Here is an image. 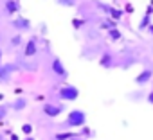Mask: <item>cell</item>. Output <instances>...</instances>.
Listing matches in <instances>:
<instances>
[{"label":"cell","instance_id":"cell-2","mask_svg":"<svg viewBox=\"0 0 153 140\" xmlns=\"http://www.w3.org/2000/svg\"><path fill=\"white\" fill-rule=\"evenodd\" d=\"M79 95H81L79 94V88L74 86V85H70V83L63 85L59 88V92H58V97H59L61 102H74V101L79 99Z\"/></svg>","mask_w":153,"mask_h":140},{"label":"cell","instance_id":"cell-7","mask_svg":"<svg viewBox=\"0 0 153 140\" xmlns=\"http://www.w3.org/2000/svg\"><path fill=\"white\" fill-rule=\"evenodd\" d=\"M38 52H40L38 36H31V38L25 41V45H24V57H34Z\"/></svg>","mask_w":153,"mask_h":140},{"label":"cell","instance_id":"cell-17","mask_svg":"<svg viewBox=\"0 0 153 140\" xmlns=\"http://www.w3.org/2000/svg\"><path fill=\"white\" fill-rule=\"evenodd\" d=\"M22 43H24V36H22V32H16V34L9 40V45H11V47H20Z\"/></svg>","mask_w":153,"mask_h":140},{"label":"cell","instance_id":"cell-20","mask_svg":"<svg viewBox=\"0 0 153 140\" xmlns=\"http://www.w3.org/2000/svg\"><path fill=\"white\" fill-rule=\"evenodd\" d=\"M85 24H87V20H85V18H74V20H72V27H74L76 31H79Z\"/></svg>","mask_w":153,"mask_h":140},{"label":"cell","instance_id":"cell-29","mask_svg":"<svg viewBox=\"0 0 153 140\" xmlns=\"http://www.w3.org/2000/svg\"><path fill=\"white\" fill-rule=\"evenodd\" d=\"M2 99H4V94H0V101H2Z\"/></svg>","mask_w":153,"mask_h":140},{"label":"cell","instance_id":"cell-6","mask_svg":"<svg viewBox=\"0 0 153 140\" xmlns=\"http://www.w3.org/2000/svg\"><path fill=\"white\" fill-rule=\"evenodd\" d=\"M149 81H153V68H149V66L142 68L140 72L135 76V79H133V83H135L137 86H146Z\"/></svg>","mask_w":153,"mask_h":140},{"label":"cell","instance_id":"cell-3","mask_svg":"<svg viewBox=\"0 0 153 140\" xmlns=\"http://www.w3.org/2000/svg\"><path fill=\"white\" fill-rule=\"evenodd\" d=\"M63 111H65V104H63V102H59V104L45 102V104L42 106V113H43L45 117H49V119H56V117H59Z\"/></svg>","mask_w":153,"mask_h":140},{"label":"cell","instance_id":"cell-22","mask_svg":"<svg viewBox=\"0 0 153 140\" xmlns=\"http://www.w3.org/2000/svg\"><path fill=\"white\" fill-rule=\"evenodd\" d=\"M146 101H148V102H149V104L153 106V90H151V92H149V94L146 95Z\"/></svg>","mask_w":153,"mask_h":140},{"label":"cell","instance_id":"cell-21","mask_svg":"<svg viewBox=\"0 0 153 140\" xmlns=\"http://www.w3.org/2000/svg\"><path fill=\"white\" fill-rule=\"evenodd\" d=\"M22 133H24L25 136H29V135L33 133V126H31V124H27V122H25V124H22Z\"/></svg>","mask_w":153,"mask_h":140},{"label":"cell","instance_id":"cell-13","mask_svg":"<svg viewBox=\"0 0 153 140\" xmlns=\"http://www.w3.org/2000/svg\"><path fill=\"white\" fill-rule=\"evenodd\" d=\"M76 135H79V133H74V131H59V133H56L52 136V140H68V138H72Z\"/></svg>","mask_w":153,"mask_h":140},{"label":"cell","instance_id":"cell-18","mask_svg":"<svg viewBox=\"0 0 153 140\" xmlns=\"http://www.w3.org/2000/svg\"><path fill=\"white\" fill-rule=\"evenodd\" d=\"M151 24H153V22H151V15H144V16H142V20H140V24H139V29H140V31H144V29H148Z\"/></svg>","mask_w":153,"mask_h":140},{"label":"cell","instance_id":"cell-24","mask_svg":"<svg viewBox=\"0 0 153 140\" xmlns=\"http://www.w3.org/2000/svg\"><path fill=\"white\" fill-rule=\"evenodd\" d=\"M9 140H22V138H18L16 135H9Z\"/></svg>","mask_w":153,"mask_h":140},{"label":"cell","instance_id":"cell-28","mask_svg":"<svg viewBox=\"0 0 153 140\" xmlns=\"http://www.w3.org/2000/svg\"><path fill=\"white\" fill-rule=\"evenodd\" d=\"M0 140H9V138H6L4 135H0Z\"/></svg>","mask_w":153,"mask_h":140},{"label":"cell","instance_id":"cell-23","mask_svg":"<svg viewBox=\"0 0 153 140\" xmlns=\"http://www.w3.org/2000/svg\"><path fill=\"white\" fill-rule=\"evenodd\" d=\"M68 140H85L81 135H76V136H72V138H68Z\"/></svg>","mask_w":153,"mask_h":140},{"label":"cell","instance_id":"cell-10","mask_svg":"<svg viewBox=\"0 0 153 140\" xmlns=\"http://www.w3.org/2000/svg\"><path fill=\"white\" fill-rule=\"evenodd\" d=\"M4 11L6 15L13 16L20 11V0H6V4H4Z\"/></svg>","mask_w":153,"mask_h":140},{"label":"cell","instance_id":"cell-4","mask_svg":"<svg viewBox=\"0 0 153 140\" xmlns=\"http://www.w3.org/2000/svg\"><path fill=\"white\" fill-rule=\"evenodd\" d=\"M18 70V66L15 63H2V66H0V85H9L13 74Z\"/></svg>","mask_w":153,"mask_h":140},{"label":"cell","instance_id":"cell-26","mask_svg":"<svg viewBox=\"0 0 153 140\" xmlns=\"http://www.w3.org/2000/svg\"><path fill=\"white\" fill-rule=\"evenodd\" d=\"M2 56H4V52H2V49H0V66H2Z\"/></svg>","mask_w":153,"mask_h":140},{"label":"cell","instance_id":"cell-9","mask_svg":"<svg viewBox=\"0 0 153 140\" xmlns=\"http://www.w3.org/2000/svg\"><path fill=\"white\" fill-rule=\"evenodd\" d=\"M115 65V56L110 52V50H105L103 54H101V57H99V66H103V68H112Z\"/></svg>","mask_w":153,"mask_h":140},{"label":"cell","instance_id":"cell-11","mask_svg":"<svg viewBox=\"0 0 153 140\" xmlns=\"http://www.w3.org/2000/svg\"><path fill=\"white\" fill-rule=\"evenodd\" d=\"M27 104H29L27 97H25V95H18V97L11 102V110H13V111H22V110L27 108Z\"/></svg>","mask_w":153,"mask_h":140},{"label":"cell","instance_id":"cell-8","mask_svg":"<svg viewBox=\"0 0 153 140\" xmlns=\"http://www.w3.org/2000/svg\"><path fill=\"white\" fill-rule=\"evenodd\" d=\"M11 27L15 29V31H18V32H27V31H31V20L29 18H25V16H16L15 20H11Z\"/></svg>","mask_w":153,"mask_h":140},{"label":"cell","instance_id":"cell-5","mask_svg":"<svg viewBox=\"0 0 153 140\" xmlns=\"http://www.w3.org/2000/svg\"><path fill=\"white\" fill-rule=\"evenodd\" d=\"M51 72H52L56 77H59V79H65V77H68L67 66L63 65V61H61L59 57H52V59H51Z\"/></svg>","mask_w":153,"mask_h":140},{"label":"cell","instance_id":"cell-15","mask_svg":"<svg viewBox=\"0 0 153 140\" xmlns=\"http://www.w3.org/2000/svg\"><path fill=\"white\" fill-rule=\"evenodd\" d=\"M9 110H11L9 102H2V104H0V122H4V119L9 115Z\"/></svg>","mask_w":153,"mask_h":140},{"label":"cell","instance_id":"cell-25","mask_svg":"<svg viewBox=\"0 0 153 140\" xmlns=\"http://www.w3.org/2000/svg\"><path fill=\"white\" fill-rule=\"evenodd\" d=\"M22 140H36V138H34V136H33V135H29V136H24V138H22Z\"/></svg>","mask_w":153,"mask_h":140},{"label":"cell","instance_id":"cell-16","mask_svg":"<svg viewBox=\"0 0 153 140\" xmlns=\"http://www.w3.org/2000/svg\"><path fill=\"white\" fill-rule=\"evenodd\" d=\"M101 27H103V29H106V31H110V29H117V22H115V20H112V18L108 16V18H105V20L101 22Z\"/></svg>","mask_w":153,"mask_h":140},{"label":"cell","instance_id":"cell-19","mask_svg":"<svg viewBox=\"0 0 153 140\" xmlns=\"http://www.w3.org/2000/svg\"><path fill=\"white\" fill-rule=\"evenodd\" d=\"M56 4L61 6V7H74L78 4V0H56Z\"/></svg>","mask_w":153,"mask_h":140},{"label":"cell","instance_id":"cell-14","mask_svg":"<svg viewBox=\"0 0 153 140\" xmlns=\"http://www.w3.org/2000/svg\"><path fill=\"white\" fill-rule=\"evenodd\" d=\"M106 34H108V38L112 40V41H119V40H123L124 36H123V32L119 31V29H110V31H106Z\"/></svg>","mask_w":153,"mask_h":140},{"label":"cell","instance_id":"cell-30","mask_svg":"<svg viewBox=\"0 0 153 140\" xmlns=\"http://www.w3.org/2000/svg\"><path fill=\"white\" fill-rule=\"evenodd\" d=\"M85 140H87V138H85Z\"/></svg>","mask_w":153,"mask_h":140},{"label":"cell","instance_id":"cell-1","mask_svg":"<svg viewBox=\"0 0 153 140\" xmlns=\"http://www.w3.org/2000/svg\"><path fill=\"white\" fill-rule=\"evenodd\" d=\"M83 126H87V111L79 110V108H74L67 113V119L61 122L63 129H81Z\"/></svg>","mask_w":153,"mask_h":140},{"label":"cell","instance_id":"cell-27","mask_svg":"<svg viewBox=\"0 0 153 140\" xmlns=\"http://www.w3.org/2000/svg\"><path fill=\"white\" fill-rule=\"evenodd\" d=\"M148 31H149V34H153V24H151V25L148 27Z\"/></svg>","mask_w":153,"mask_h":140},{"label":"cell","instance_id":"cell-12","mask_svg":"<svg viewBox=\"0 0 153 140\" xmlns=\"http://www.w3.org/2000/svg\"><path fill=\"white\" fill-rule=\"evenodd\" d=\"M105 13H106L112 20H115V22H119V20L123 18V15H124V11L117 9V7H112V6H105Z\"/></svg>","mask_w":153,"mask_h":140}]
</instances>
